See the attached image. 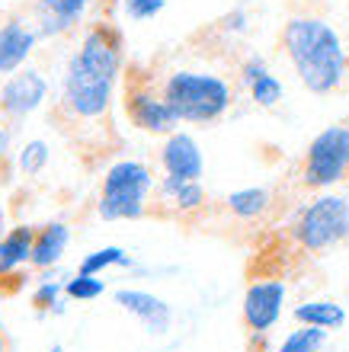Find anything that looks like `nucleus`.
Here are the masks:
<instances>
[{"label": "nucleus", "mask_w": 349, "mask_h": 352, "mask_svg": "<svg viewBox=\"0 0 349 352\" xmlns=\"http://www.w3.org/2000/svg\"><path fill=\"white\" fill-rule=\"evenodd\" d=\"M125 74V36L112 19H93L67 58L61 96L52 106V122L87 164L109 157L119 148L112 129V100Z\"/></svg>", "instance_id": "f257e3e1"}, {"label": "nucleus", "mask_w": 349, "mask_h": 352, "mask_svg": "<svg viewBox=\"0 0 349 352\" xmlns=\"http://www.w3.org/2000/svg\"><path fill=\"white\" fill-rule=\"evenodd\" d=\"M279 48L298 84L314 96H333L349 80V45L321 13H292L279 29Z\"/></svg>", "instance_id": "f03ea898"}, {"label": "nucleus", "mask_w": 349, "mask_h": 352, "mask_svg": "<svg viewBox=\"0 0 349 352\" xmlns=\"http://www.w3.org/2000/svg\"><path fill=\"white\" fill-rule=\"evenodd\" d=\"M160 90L183 125H215L234 102V87L209 71H170L160 77Z\"/></svg>", "instance_id": "7ed1b4c3"}, {"label": "nucleus", "mask_w": 349, "mask_h": 352, "mask_svg": "<svg viewBox=\"0 0 349 352\" xmlns=\"http://www.w3.org/2000/svg\"><path fill=\"white\" fill-rule=\"evenodd\" d=\"M349 241V199L321 192L304 202L288 221V243L302 256H327Z\"/></svg>", "instance_id": "20e7f679"}, {"label": "nucleus", "mask_w": 349, "mask_h": 352, "mask_svg": "<svg viewBox=\"0 0 349 352\" xmlns=\"http://www.w3.org/2000/svg\"><path fill=\"white\" fill-rule=\"evenodd\" d=\"M157 179L141 160H116L106 167L96 199V214L103 221H141L151 218V199H154Z\"/></svg>", "instance_id": "39448f33"}, {"label": "nucleus", "mask_w": 349, "mask_h": 352, "mask_svg": "<svg viewBox=\"0 0 349 352\" xmlns=\"http://www.w3.org/2000/svg\"><path fill=\"white\" fill-rule=\"evenodd\" d=\"M295 183L304 192H327L349 183V119L333 122L308 141L295 167Z\"/></svg>", "instance_id": "423d86ee"}, {"label": "nucleus", "mask_w": 349, "mask_h": 352, "mask_svg": "<svg viewBox=\"0 0 349 352\" xmlns=\"http://www.w3.org/2000/svg\"><path fill=\"white\" fill-rule=\"evenodd\" d=\"M122 109H125L129 122L138 131L160 135V138L180 131V125H183L176 119V112L170 109V102L164 100L157 74L141 61L125 65V74H122Z\"/></svg>", "instance_id": "0eeeda50"}, {"label": "nucleus", "mask_w": 349, "mask_h": 352, "mask_svg": "<svg viewBox=\"0 0 349 352\" xmlns=\"http://www.w3.org/2000/svg\"><path fill=\"white\" fill-rule=\"evenodd\" d=\"M209 208V192L202 189V179H176L160 176L151 199V218L164 221H193Z\"/></svg>", "instance_id": "6e6552de"}, {"label": "nucleus", "mask_w": 349, "mask_h": 352, "mask_svg": "<svg viewBox=\"0 0 349 352\" xmlns=\"http://www.w3.org/2000/svg\"><path fill=\"white\" fill-rule=\"evenodd\" d=\"M48 80L36 67H19L17 74H10L0 84V119L7 122V129H19L32 112L45 102Z\"/></svg>", "instance_id": "1a4fd4ad"}, {"label": "nucleus", "mask_w": 349, "mask_h": 352, "mask_svg": "<svg viewBox=\"0 0 349 352\" xmlns=\"http://www.w3.org/2000/svg\"><path fill=\"white\" fill-rule=\"evenodd\" d=\"M285 292H288L285 282L276 276L250 278L247 292H244V305H240V320L247 327V333L266 336L276 327V320L282 317Z\"/></svg>", "instance_id": "9d476101"}, {"label": "nucleus", "mask_w": 349, "mask_h": 352, "mask_svg": "<svg viewBox=\"0 0 349 352\" xmlns=\"http://www.w3.org/2000/svg\"><path fill=\"white\" fill-rule=\"evenodd\" d=\"M39 29L29 10H0V77L17 74L39 45Z\"/></svg>", "instance_id": "9b49d317"}, {"label": "nucleus", "mask_w": 349, "mask_h": 352, "mask_svg": "<svg viewBox=\"0 0 349 352\" xmlns=\"http://www.w3.org/2000/svg\"><path fill=\"white\" fill-rule=\"evenodd\" d=\"M32 224H13L3 237H0V295H13L17 288L26 282V269L32 260V243H36Z\"/></svg>", "instance_id": "f8f14e48"}, {"label": "nucleus", "mask_w": 349, "mask_h": 352, "mask_svg": "<svg viewBox=\"0 0 349 352\" xmlns=\"http://www.w3.org/2000/svg\"><path fill=\"white\" fill-rule=\"evenodd\" d=\"M87 7L90 0H32L26 10L42 38H65L81 29Z\"/></svg>", "instance_id": "ddd939ff"}, {"label": "nucleus", "mask_w": 349, "mask_h": 352, "mask_svg": "<svg viewBox=\"0 0 349 352\" xmlns=\"http://www.w3.org/2000/svg\"><path fill=\"white\" fill-rule=\"evenodd\" d=\"M112 301L125 314L135 317L151 336H164L170 330V324H173V307L167 305L164 298H157L154 292H145V288H116Z\"/></svg>", "instance_id": "4468645a"}, {"label": "nucleus", "mask_w": 349, "mask_h": 352, "mask_svg": "<svg viewBox=\"0 0 349 352\" xmlns=\"http://www.w3.org/2000/svg\"><path fill=\"white\" fill-rule=\"evenodd\" d=\"M160 167H164V176H176V179H202L205 160H202V151H199L193 135H186V131L167 135L164 144H160Z\"/></svg>", "instance_id": "2eb2a0df"}, {"label": "nucleus", "mask_w": 349, "mask_h": 352, "mask_svg": "<svg viewBox=\"0 0 349 352\" xmlns=\"http://www.w3.org/2000/svg\"><path fill=\"white\" fill-rule=\"evenodd\" d=\"M67 243H71V228L65 221H48L39 224L36 231V243H32V260H29V269L36 272H45L55 263H61Z\"/></svg>", "instance_id": "dca6fc26"}, {"label": "nucleus", "mask_w": 349, "mask_h": 352, "mask_svg": "<svg viewBox=\"0 0 349 352\" xmlns=\"http://www.w3.org/2000/svg\"><path fill=\"white\" fill-rule=\"evenodd\" d=\"M224 212L237 221H260L263 214L273 212V189L266 186H247L224 195Z\"/></svg>", "instance_id": "f3484780"}, {"label": "nucleus", "mask_w": 349, "mask_h": 352, "mask_svg": "<svg viewBox=\"0 0 349 352\" xmlns=\"http://www.w3.org/2000/svg\"><path fill=\"white\" fill-rule=\"evenodd\" d=\"M295 324L302 327H321V330H340L346 324V307L330 301V298H314V301H304L292 311Z\"/></svg>", "instance_id": "a211bd4d"}, {"label": "nucleus", "mask_w": 349, "mask_h": 352, "mask_svg": "<svg viewBox=\"0 0 349 352\" xmlns=\"http://www.w3.org/2000/svg\"><path fill=\"white\" fill-rule=\"evenodd\" d=\"M112 266H122V269H131L135 263H131V256L122 247H100V250H93L87 253L81 260V276H100V272H106V269Z\"/></svg>", "instance_id": "6ab92c4d"}, {"label": "nucleus", "mask_w": 349, "mask_h": 352, "mask_svg": "<svg viewBox=\"0 0 349 352\" xmlns=\"http://www.w3.org/2000/svg\"><path fill=\"white\" fill-rule=\"evenodd\" d=\"M250 100H253V106H260V109H276L279 102H282V80H279L273 71H266V74H260L253 84L247 87Z\"/></svg>", "instance_id": "aec40b11"}, {"label": "nucleus", "mask_w": 349, "mask_h": 352, "mask_svg": "<svg viewBox=\"0 0 349 352\" xmlns=\"http://www.w3.org/2000/svg\"><path fill=\"white\" fill-rule=\"evenodd\" d=\"M324 343H327V330L298 324V330H292V333L282 340L279 352H321Z\"/></svg>", "instance_id": "412c9836"}, {"label": "nucleus", "mask_w": 349, "mask_h": 352, "mask_svg": "<svg viewBox=\"0 0 349 352\" xmlns=\"http://www.w3.org/2000/svg\"><path fill=\"white\" fill-rule=\"evenodd\" d=\"M48 160H52V151H48V141L42 138H32L23 144V151H19V160L17 167L23 176H39L42 170L48 167Z\"/></svg>", "instance_id": "4be33fe9"}, {"label": "nucleus", "mask_w": 349, "mask_h": 352, "mask_svg": "<svg viewBox=\"0 0 349 352\" xmlns=\"http://www.w3.org/2000/svg\"><path fill=\"white\" fill-rule=\"evenodd\" d=\"M65 295L71 301H96V298L106 295V282L100 276H81L77 272L74 278L65 282Z\"/></svg>", "instance_id": "5701e85b"}, {"label": "nucleus", "mask_w": 349, "mask_h": 352, "mask_svg": "<svg viewBox=\"0 0 349 352\" xmlns=\"http://www.w3.org/2000/svg\"><path fill=\"white\" fill-rule=\"evenodd\" d=\"M61 295H65V285H61V282H55V278L39 282L36 292H32V311H36V314H52L55 305L61 301Z\"/></svg>", "instance_id": "b1692460"}, {"label": "nucleus", "mask_w": 349, "mask_h": 352, "mask_svg": "<svg viewBox=\"0 0 349 352\" xmlns=\"http://www.w3.org/2000/svg\"><path fill=\"white\" fill-rule=\"evenodd\" d=\"M122 7H125V16L135 19V23H147V19H154L164 13L167 0H122Z\"/></svg>", "instance_id": "393cba45"}, {"label": "nucleus", "mask_w": 349, "mask_h": 352, "mask_svg": "<svg viewBox=\"0 0 349 352\" xmlns=\"http://www.w3.org/2000/svg\"><path fill=\"white\" fill-rule=\"evenodd\" d=\"M266 71H269L266 58H263V55H247L237 65V84H240V90H247V87L253 84L260 74H266Z\"/></svg>", "instance_id": "a878e982"}, {"label": "nucleus", "mask_w": 349, "mask_h": 352, "mask_svg": "<svg viewBox=\"0 0 349 352\" xmlns=\"http://www.w3.org/2000/svg\"><path fill=\"white\" fill-rule=\"evenodd\" d=\"M247 29H250V16L244 7H234L231 13H224L218 19V32H224V36H244Z\"/></svg>", "instance_id": "bb28decb"}, {"label": "nucleus", "mask_w": 349, "mask_h": 352, "mask_svg": "<svg viewBox=\"0 0 349 352\" xmlns=\"http://www.w3.org/2000/svg\"><path fill=\"white\" fill-rule=\"evenodd\" d=\"M10 141H13V129L0 125V186L10 183V170H13V160H10Z\"/></svg>", "instance_id": "cd10ccee"}, {"label": "nucleus", "mask_w": 349, "mask_h": 352, "mask_svg": "<svg viewBox=\"0 0 349 352\" xmlns=\"http://www.w3.org/2000/svg\"><path fill=\"white\" fill-rule=\"evenodd\" d=\"M0 352H10V340H7V333H0Z\"/></svg>", "instance_id": "c85d7f7f"}, {"label": "nucleus", "mask_w": 349, "mask_h": 352, "mask_svg": "<svg viewBox=\"0 0 349 352\" xmlns=\"http://www.w3.org/2000/svg\"><path fill=\"white\" fill-rule=\"evenodd\" d=\"M48 352H65V349H61V346H52V349H48Z\"/></svg>", "instance_id": "c756f323"}, {"label": "nucleus", "mask_w": 349, "mask_h": 352, "mask_svg": "<svg viewBox=\"0 0 349 352\" xmlns=\"http://www.w3.org/2000/svg\"><path fill=\"white\" fill-rule=\"evenodd\" d=\"M0 231H3V212H0ZM0 237H3V234H0Z\"/></svg>", "instance_id": "7c9ffc66"}]
</instances>
